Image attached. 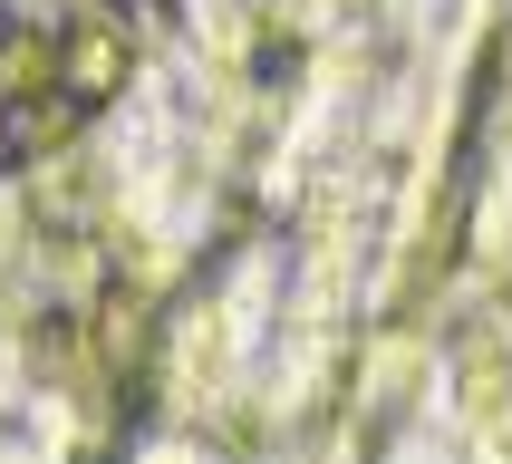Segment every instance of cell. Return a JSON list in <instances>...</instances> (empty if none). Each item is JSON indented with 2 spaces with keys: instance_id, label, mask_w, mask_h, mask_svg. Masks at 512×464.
I'll list each match as a JSON object with an SVG mask.
<instances>
[{
  "instance_id": "6da1fadb",
  "label": "cell",
  "mask_w": 512,
  "mask_h": 464,
  "mask_svg": "<svg viewBox=\"0 0 512 464\" xmlns=\"http://www.w3.org/2000/svg\"><path fill=\"white\" fill-rule=\"evenodd\" d=\"M68 126H87V107L58 87V39L39 29H10L0 39V155H39Z\"/></svg>"
},
{
  "instance_id": "7a4b0ae2",
  "label": "cell",
  "mask_w": 512,
  "mask_h": 464,
  "mask_svg": "<svg viewBox=\"0 0 512 464\" xmlns=\"http://www.w3.org/2000/svg\"><path fill=\"white\" fill-rule=\"evenodd\" d=\"M126 68H136V29H126V20L87 10V20H68V29H58V87H68L87 116H97L116 87H126Z\"/></svg>"
}]
</instances>
